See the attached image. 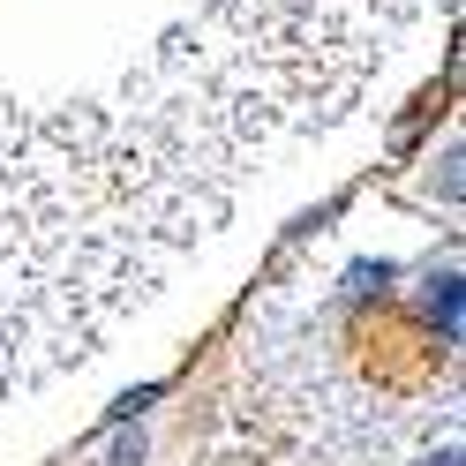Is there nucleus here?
I'll list each match as a JSON object with an SVG mask.
<instances>
[{
	"instance_id": "nucleus-1",
	"label": "nucleus",
	"mask_w": 466,
	"mask_h": 466,
	"mask_svg": "<svg viewBox=\"0 0 466 466\" xmlns=\"http://www.w3.org/2000/svg\"><path fill=\"white\" fill-rule=\"evenodd\" d=\"M233 188L128 98L0 113V406L46 391L233 218Z\"/></svg>"
},
{
	"instance_id": "nucleus-2",
	"label": "nucleus",
	"mask_w": 466,
	"mask_h": 466,
	"mask_svg": "<svg viewBox=\"0 0 466 466\" xmlns=\"http://www.w3.org/2000/svg\"><path fill=\"white\" fill-rule=\"evenodd\" d=\"M429 0H203L113 83L233 188L286 136L354 113Z\"/></svg>"
}]
</instances>
